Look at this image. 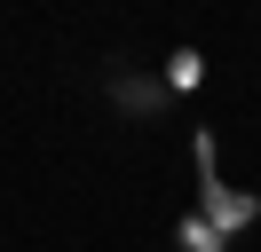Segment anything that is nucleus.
Here are the masks:
<instances>
[{"label":"nucleus","instance_id":"obj_1","mask_svg":"<svg viewBox=\"0 0 261 252\" xmlns=\"http://www.w3.org/2000/svg\"><path fill=\"white\" fill-rule=\"evenodd\" d=\"M111 94L135 110V118H159V110H166V87H159V79H111Z\"/></svg>","mask_w":261,"mask_h":252}]
</instances>
